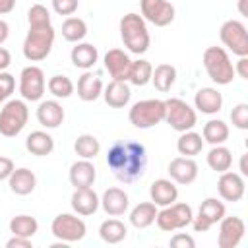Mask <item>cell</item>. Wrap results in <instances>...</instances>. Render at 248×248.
<instances>
[{"label": "cell", "instance_id": "1", "mask_svg": "<svg viewBox=\"0 0 248 248\" xmlns=\"http://www.w3.org/2000/svg\"><path fill=\"white\" fill-rule=\"evenodd\" d=\"M107 165L116 180L132 184L143 176L147 167V151L138 141H114L107 153Z\"/></svg>", "mask_w": 248, "mask_h": 248}, {"label": "cell", "instance_id": "2", "mask_svg": "<svg viewBox=\"0 0 248 248\" xmlns=\"http://www.w3.org/2000/svg\"><path fill=\"white\" fill-rule=\"evenodd\" d=\"M120 37L124 46L132 52V54H143L147 52L149 45H151V37L145 25V19L140 14H126L120 19Z\"/></svg>", "mask_w": 248, "mask_h": 248}, {"label": "cell", "instance_id": "3", "mask_svg": "<svg viewBox=\"0 0 248 248\" xmlns=\"http://www.w3.org/2000/svg\"><path fill=\"white\" fill-rule=\"evenodd\" d=\"M203 68L211 81L217 85H229L234 79V66L231 62L229 52L223 46H207L202 56Z\"/></svg>", "mask_w": 248, "mask_h": 248}, {"label": "cell", "instance_id": "4", "mask_svg": "<svg viewBox=\"0 0 248 248\" xmlns=\"http://www.w3.org/2000/svg\"><path fill=\"white\" fill-rule=\"evenodd\" d=\"M54 29L52 25L46 27H29L25 41H23V56L29 62H41L45 60L54 45Z\"/></svg>", "mask_w": 248, "mask_h": 248}, {"label": "cell", "instance_id": "5", "mask_svg": "<svg viewBox=\"0 0 248 248\" xmlns=\"http://www.w3.org/2000/svg\"><path fill=\"white\" fill-rule=\"evenodd\" d=\"M29 120V108L21 99H10L0 108V136L16 138Z\"/></svg>", "mask_w": 248, "mask_h": 248}, {"label": "cell", "instance_id": "6", "mask_svg": "<svg viewBox=\"0 0 248 248\" xmlns=\"http://www.w3.org/2000/svg\"><path fill=\"white\" fill-rule=\"evenodd\" d=\"M128 118H130V124L140 130L153 128L165 120V101H161V99L138 101L130 107Z\"/></svg>", "mask_w": 248, "mask_h": 248}, {"label": "cell", "instance_id": "7", "mask_svg": "<svg viewBox=\"0 0 248 248\" xmlns=\"http://www.w3.org/2000/svg\"><path fill=\"white\" fill-rule=\"evenodd\" d=\"M165 120L176 132H188L196 126L198 114L196 110L182 99L170 97L165 101Z\"/></svg>", "mask_w": 248, "mask_h": 248}, {"label": "cell", "instance_id": "8", "mask_svg": "<svg viewBox=\"0 0 248 248\" xmlns=\"http://www.w3.org/2000/svg\"><path fill=\"white\" fill-rule=\"evenodd\" d=\"M194 219V211L188 203H182V202H174L170 205H165L161 211H157V217H155V223L161 231H167V232H172V231H178V229H184L192 223Z\"/></svg>", "mask_w": 248, "mask_h": 248}, {"label": "cell", "instance_id": "9", "mask_svg": "<svg viewBox=\"0 0 248 248\" xmlns=\"http://www.w3.org/2000/svg\"><path fill=\"white\" fill-rule=\"evenodd\" d=\"M50 232L62 242H78L85 236V221L74 213H58L50 223Z\"/></svg>", "mask_w": 248, "mask_h": 248}, {"label": "cell", "instance_id": "10", "mask_svg": "<svg viewBox=\"0 0 248 248\" xmlns=\"http://www.w3.org/2000/svg\"><path fill=\"white\" fill-rule=\"evenodd\" d=\"M221 43L236 56H248V31L238 19H227L219 29Z\"/></svg>", "mask_w": 248, "mask_h": 248}, {"label": "cell", "instance_id": "11", "mask_svg": "<svg viewBox=\"0 0 248 248\" xmlns=\"http://www.w3.org/2000/svg\"><path fill=\"white\" fill-rule=\"evenodd\" d=\"M45 87H46V79H45V72L39 66H25L19 74V93L23 97V101H41L45 95Z\"/></svg>", "mask_w": 248, "mask_h": 248}, {"label": "cell", "instance_id": "12", "mask_svg": "<svg viewBox=\"0 0 248 248\" xmlns=\"http://www.w3.org/2000/svg\"><path fill=\"white\" fill-rule=\"evenodd\" d=\"M227 209H225V203L217 198H205L202 203H200V209H198V215L192 219V227L196 232H205L209 231L215 223H219L223 217H225Z\"/></svg>", "mask_w": 248, "mask_h": 248}, {"label": "cell", "instance_id": "13", "mask_svg": "<svg viewBox=\"0 0 248 248\" xmlns=\"http://www.w3.org/2000/svg\"><path fill=\"white\" fill-rule=\"evenodd\" d=\"M141 17L155 27H165L174 19V6L169 0H140Z\"/></svg>", "mask_w": 248, "mask_h": 248}, {"label": "cell", "instance_id": "14", "mask_svg": "<svg viewBox=\"0 0 248 248\" xmlns=\"http://www.w3.org/2000/svg\"><path fill=\"white\" fill-rule=\"evenodd\" d=\"M246 232V225L240 217L231 215V217H223L219 221V234H217V246L219 248H236L240 244V240L244 238Z\"/></svg>", "mask_w": 248, "mask_h": 248}, {"label": "cell", "instance_id": "15", "mask_svg": "<svg viewBox=\"0 0 248 248\" xmlns=\"http://www.w3.org/2000/svg\"><path fill=\"white\" fill-rule=\"evenodd\" d=\"M244 190H246V184L240 172H232L231 169L221 172L217 180V192L225 202H232V203L240 202L244 198Z\"/></svg>", "mask_w": 248, "mask_h": 248}, {"label": "cell", "instance_id": "16", "mask_svg": "<svg viewBox=\"0 0 248 248\" xmlns=\"http://www.w3.org/2000/svg\"><path fill=\"white\" fill-rule=\"evenodd\" d=\"M167 172H169V176L174 184L186 186V184H192L198 178V163L192 157H174L169 163Z\"/></svg>", "mask_w": 248, "mask_h": 248}, {"label": "cell", "instance_id": "17", "mask_svg": "<svg viewBox=\"0 0 248 248\" xmlns=\"http://www.w3.org/2000/svg\"><path fill=\"white\" fill-rule=\"evenodd\" d=\"M103 62H105V70L110 74L112 79L128 81V74H130L132 60H130V56H128L122 48H110V50H107Z\"/></svg>", "mask_w": 248, "mask_h": 248}, {"label": "cell", "instance_id": "18", "mask_svg": "<svg viewBox=\"0 0 248 248\" xmlns=\"http://www.w3.org/2000/svg\"><path fill=\"white\" fill-rule=\"evenodd\" d=\"M70 203H72V209L78 213V215H93L99 205H101V198L97 196V192L87 186V188H76L72 198H70Z\"/></svg>", "mask_w": 248, "mask_h": 248}, {"label": "cell", "instance_id": "19", "mask_svg": "<svg viewBox=\"0 0 248 248\" xmlns=\"http://www.w3.org/2000/svg\"><path fill=\"white\" fill-rule=\"evenodd\" d=\"M101 205L105 209L107 215L110 217H120L128 211V205H130V200H128V194L118 188V186H112V188H107L101 196Z\"/></svg>", "mask_w": 248, "mask_h": 248}, {"label": "cell", "instance_id": "20", "mask_svg": "<svg viewBox=\"0 0 248 248\" xmlns=\"http://www.w3.org/2000/svg\"><path fill=\"white\" fill-rule=\"evenodd\" d=\"M149 198L157 207H165L178 200V188L170 178H157L149 186Z\"/></svg>", "mask_w": 248, "mask_h": 248}, {"label": "cell", "instance_id": "21", "mask_svg": "<svg viewBox=\"0 0 248 248\" xmlns=\"http://www.w3.org/2000/svg\"><path fill=\"white\" fill-rule=\"evenodd\" d=\"M68 178H70V184H72L74 188H87V186H93V182H95V178H97L95 165L91 163V159H79V161L72 163L70 172H68Z\"/></svg>", "mask_w": 248, "mask_h": 248}, {"label": "cell", "instance_id": "22", "mask_svg": "<svg viewBox=\"0 0 248 248\" xmlns=\"http://www.w3.org/2000/svg\"><path fill=\"white\" fill-rule=\"evenodd\" d=\"M37 120L41 126L54 130L64 122V108L58 101H41L37 107Z\"/></svg>", "mask_w": 248, "mask_h": 248}, {"label": "cell", "instance_id": "23", "mask_svg": "<svg viewBox=\"0 0 248 248\" xmlns=\"http://www.w3.org/2000/svg\"><path fill=\"white\" fill-rule=\"evenodd\" d=\"M194 105L203 114H217L223 108V95L215 87H202L194 95Z\"/></svg>", "mask_w": 248, "mask_h": 248}, {"label": "cell", "instance_id": "24", "mask_svg": "<svg viewBox=\"0 0 248 248\" xmlns=\"http://www.w3.org/2000/svg\"><path fill=\"white\" fill-rule=\"evenodd\" d=\"M8 186L17 196H29L37 186V176L27 167H19V169L12 170V174L8 178Z\"/></svg>", "mask_w": 248, "mask_h": 248}, {"label": "cell", "instance_id": "25", "mask_svg": "<svg viewBox=\"0 0 248 248\" xmlns=\"http://www.w3.org/2000/svg\"><path fill=\"white\" fill-rule=\"evenodd\" d=\"M130 97H132V91L126 81L112 79L107 87H103V99L112 108H124L130 103Z\"/></svg>", "mask_w": 248, "mask_h": 248}, {"label": "cell", "instance_id": "26", "mask_svg": "<svg viewBox=\"0 0 248 248\" xmlns=\"http://www.w3.org/2000/svg\"><path fill=\"white\" fill-rule=\"evenodd\" d=\"M103 81L99 76H95L93 72H83L78 79V97L85 103H91V101H97L101 95H103Z\"/></svg>", "mask_w": 248, "mask_h": 248}, {"label": "cell", "instance_id": "27", "mask_svg": "<svg viewBox=\"0 0 248 248\" xmlns=\"http://www.w3.org/2000/svg\"><path fill=\"white\" fill-rule=\"evenodd\" d=\"M70 60H72V64L76 68L91 70L99 60L97 46H93L91 43H76V46L70 52Z\"/></svg>", "mask_w": 248, "mask_h": 248}, {"label": "cell", "instance_id": "28", "mask_svg": "<svg viewBox=\"0 0 248 248\" xmlns=\"http://www.w3.org/2000/svg\"><path fill=\"white\" fill-rule=\"evenodd\" d=\"M25 149L31 153V155H37V157H46L52 153L54 149V140L48 132H43V130H35L31 132L27 138H25Z\"/></svg>", "mask_w": 248, "mask_h": 248}, {"label": "cell", "instance_id": "29", "mask_svg": "<svg viewBox=\"0 0 248 248\" xmlns=\"http://www.w3.org/2000/svg\"><path fill=\"white\" fill-rule=\"evenodd\" d=\"M157 217V205L153 202H141L130 211V225L136 229H147L155 223Z\"/></svg>", "mask_w": 248, "mask_h": 248}, {"label": "cell", "instance_id": "30", "mask_svg": "<svg viewBox=\"0 0 248 248\" xmlns=\"http://www.w3.org/2000/svg\"><path fill=\"white\" fill-rule=\"evenodd\" d=\"M203 149V138L202 134H196L192 130L180 132V138L176 140V151L182 157H196Z\"/></svg>", "mask_w": 248, "mask_h": 248}, {"label": "cell", "instance_id": "31", "mask_svg": "<svg viewBox=\"0 0 248 248\" xmlns=\"http://www.w3.org/2000/svg\"><path fill=\"white\" fill-rule=\"evenodd\" d=\"M151 81H153L157 91H161V93L170 91V87L176 81V68L172 64H159V66H155L153 72H151Z\"/></svg>", "mask_w": 248, "mask_h": 248}, {"label": "cell", "instance_id": "32", "mask_svg": "<svg viewBox=\"0 0 248 248\" xmlns=\"http://www.w3.org/2000/svg\"><path fill=\"white\" fill-rule=\"evenodd\" d=\"M207 165H209V169L211 170H215V172H225V170H229L231 167H232V153H231V149L229 147H225L223 143L221 145H213L211 149H209V153H207Z\"/></svg>", "mask_w": 248, "mask_h": 248}, {"label": "cell", "instance_id": "33", "mask_svg": "<svg viewBox=\"0 0 248 248\" xmlns=\"http://www.w3.org/2000/svg\"><path fill=\"white\" fill-rule=\"evenodd\" d=\"M126 234H128L126 225H124L120 219H114V217L103 221L101 227H99V236H101L107 244H118V242H122V240L126 238Z\"/></svg>", "mask_w": 248, "mask_h": 248}, {"label": "cell", "instance_id": "34", "mask_svg": "<svg viewBox=\"0 0 248 248\" xmlns=\"http://www.w3.org/2000/svg\"><path fill=\"white\" fill-rule=\"evenodd\" d=\"M202 138L203 141L211 143V145H221L229 140V126L227 122L219 120V118H213V120H207L203 124V132H202Z\"/></svg>", "mask_w": 248, "mask_h": 248}, {"label": "cell", "instance_id": "35", "mask_svg": "<svg viewBox=\"0 0 248 248\" xmlns=\"http://www.w3.org/2000/svg\"><path fill=\"white\" fill-rule=\"evenodd\" d=\"M37 231H39V223H37V219L31 217V215L21 213V215L12 217V221H10V232L16 234V236L33 238V236L37 234Z\"/></svg>", "mask_w": 248, "mask_h": 248}, {"label": "cell", "instance_id": "36", "mask_svg": "<svg viewBox=\"0 0 248 248\" xmlns=\"http://www.w3.org/2000/svg\"><path fill=\"white\" fill-rule=\"evenodd\" d=\"M87 35V23L81 19V17H76V16H70L64 19L62 23V37L68 41V43H81Z\"/></svg>", "mask_w": 248, "mask_h": 248}, {"label": "cell", "instance_id": "37", "mask_svg": "<svg viewBox=\"0 0 248 248\" xmlns=\"http://www.w3.org/2000/svg\"><path fill=\"white\" fill-rule=\"evenodd\" d=\"M74 151L81 159H95L101 153V143L93 134H81L74 141Z\"/></svg>", "mask_w": 248, "mask_h": 248}, {"label": "cell", "instance_id": "38", "mask_svg": "<svg viewBox=\"0 0 248 248\" xmlns=\"http://www.w3.org/2000/svg\"><path fill=\"white\" fill-rule=\"evenodd\" d=\"M151 72H153V66L149 64V60H132V66H130V74H128V81L132 85H145L151 81Z\"/></svg>", "mask_w": 248, "mask_h": 248}, {"label": "cell", "instance_id": "39", "mask_svg": "<svg viewBox=\"0 0 248 248\" xmlns=\"http://www.w3.org/2000/svg\"><path fill=\"white\" fill-rule=\"evenodd\" d=\"M46 87H48V91L56 97V99H68L72 93H74V81L68 78V76H52L50 79H48V83H46Z\"/></svg>", "mask_w": 248, "mask_h": 248}, {"label": "cell", "instance_id": "40", "mask_svg": "<svg viewBox=\"0 0 248 248\" xmlns=\"http://www.w3.org/2000/svg\"><path fill=\"white\" fill-rule=\"evenodd\" d=\"M27 21H29V27H46V25H52L50 23V12L43 4H33L29 8Z\"/></svg>", "mask_w": 248, "mask_h": 248}, {"label": "cell", "instance_id": "41", "mask_svg": "<svg viewBox=\"0 0 248 248\" xmlns=\"http://www.w3.org/2000/svg\"><path fill=\"white\" fill-rule=\"evenodd\" d=\"M231 122L238 130H248V105L246 103H238L231 110Z\"/></svg>", "mask_w": 248, "mask_h": 248}, {"label": "cell", "instance_id": "42", "mask_svg": "<svg viewBox=\"0 0 248 248\" xmlns=\"http://www.w3.org/2000/svg\"><path fill=\"white\" fill-rule=\"evenodd\" d=\"M14 89H16V78L12 74H8L6 70L0 72V105L10 99Z\"/></svg>", "mask_w": 248, "mask_h": 248}, {"label": "cell", "instance_id": "43", "mask_svg": "<svg viewBox=\"0 0 248 248\" xmlns=\"http://www.w3.org/2000/svg\"><path fill=\"white\" fill-rule=\"evenodd\" d=\"M78 6H79V0H52V10L58 14V16H74L78 12Z\"/></svg>", "mask_w": 248, "mask_h": 248}, {"label": "cell", "instance_id": "44", "mask_svg": "<svg viewBox=\"0 0 248 248\" xmlns=\"http://www.w3.org/2000/svg\"><path fill=\"white\" fill-rule=\"evenodd\" d=\"M172 248H194L196 246V240L190 236V234H186V232H176L172 238H170V242H169Z\"/></svg>", "mask_w": 248, "mask_h": 248}, {"label": "cell", "instance_id": "45", "mask_svg": "<svg viewBox=\"0 0 248 248\" xmlns=\"http://www.w3.org/2000/svg\"><path fill=\"white\" fill-rule=\"evenodd\" d=\"M14 169H16L14 161H12L10 157H2V155H0V180H8Z\"/></svg>", "mask_w": 248, "mask_h": 248}, {"label": "cell", "instance_id": "46", "mask_svg": "<svg viewBox=\"0 0 248 248\" xmlns=\"http://www.w3.org/2000/svg\"><path fill=\"white\" fill-rule=\"evenodd\" d=\"M33 242L31 238H25V236H16L12 234V238L6 242V248H31Z\"/></svg>", "mask_w": 248, "mask_h": 248}, {"label": "cell", "instance_id": "47", "mask_svg": "<svg viewBox=\"0 0 248 248\" xmlns=\"http://www.w3.org/2000/svg\"><path fill=\"white\" fill-rule=\"evenodd\" d=\"M234 74H238L242 79H248V58L246 56H240V60L236 62Z\"/></svg>", "mask_w": 248, "mask_h": 248}, {"label": "cell", "instance_id": "48", "mask_svg": "<svg viewBox=\"0 0 248 248\" xmlns=\"http://www.w3.org/2000/svg\"><path fill=\"white\" fill-rule=\"evenodd\" d=\"M10 64H12V54H10V50L4 48V46H0V72H4Z\"/></svg>", "mask_w": 248, "mask_h": 248}, {"label": "cell", "instance_id": "49", "mask_svg": "<svg viewBox=\"0 0 248 248\" xmlns=\"http://www.w3.org/2000/svg\"><path fill=\"white\" fill-rule=\"evenodd\" d=\"M16 8V0H0V16L10 14Z\"/></svg>", "mask_w": 248, "mask_h": 248}, {"label": "cell", "instance_id": "50", "mask_svg": "<svg viewBox=\"0 0 248 248\" xmlns=\"http://www.w3.org/2000/svg\"><path fill=\"white\" fill-rule=\"evenodd\" d=\"M8 35H10V25H8L4 19H0V45L6 43Z\"/></svg>", "mask_w": 248, "mask_h": 248}, {"label": "cell", "instance_id": "51", "mask_svg": "<svg viewBox=\"0 0 248 248\" xmlns=\"http://www.w3.org/2000/svg\"><path fill=\"white\" fill-rule=\"evenodd\" d=\"M246 4H248V0H238V12H240V16H248Z\"/></svg>", "mask_w": 248, "mask_h": 248}, {"label": "cell", "instance_id": "52", "mask_svg": "<svg viewBox=\"0 0 248 248\" xmlns=\"http://www.w3.org/2000/svg\"><path fill=\"white\" fill-rule=\"evenodd\" d=\"M240 174L242 176H248V169H246V155L240 157Z\"/></svg>", "mask_w": 248, "mask_h": 248}]
</instances>
